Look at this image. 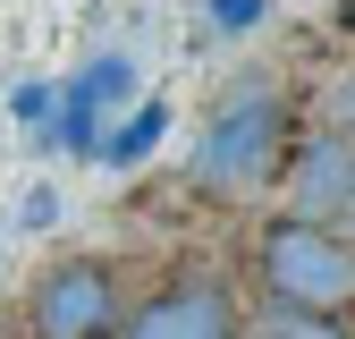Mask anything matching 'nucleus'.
<instances>
[{
  "label": "nucleus",
  "mask_w": 355,
  "mask_h": 339,
  "mask_svg": "<svg viewBox=\"0 0 355 339\" xmlns=\"http://www.w3.org/2000/svg\"><path fill=\"white\" fill-rule=\"evenodd\" d=\"M127 339H237V297L220 280H169L153 306H136Z\"/></svg>",
  "instance_id": "obj_5"
},
{
  "label": "nucleus",
  "mask_w": 355,
  "mask_h": 339,
  "mask_svg": "<svg viewBox=\"0 0 355 339\" xmlns=\"http://www.w3.org/2000/svg\"><path fill=\"white\" fill-rule=\"evenodd\" d=\"M288 170V102H279V85H237L229 102H220L203 119V144H195V187L220 195V204H245L262 195Z\"/></svg>",
  "instance_id": "obj_1"
},
{
  "label": "nucleus",
  "mask_w": 355,
  "mask_h": 339,
  "mask_svg": "<svg viewBox=\"0 0 355 339\" xmlns=\"http://www.w3.org/2000/svg\"><path fill=\"white\" fill-rule=\"evenodd\" d=\"M330 229H338V238H347V246H355V195H347V204H338V221H330Z\"/></svg>",
  "instance_id": "obj_12"
},
{
  "label": "nucleus",
  "mask_w": 355,
  "mask_h": 339,
  "mask_svg": "<svg viewBox=\"0 0 355 339\" xmlns=\"http://www.w3.org/2000/svg\"><path fill=\"white\" fill-rule=\"evenodd\" d=\"M262 288L279 297V314H347L355 306V246L338 238V229H322V221H271L262 229Z\"/></svg>",
  "instance_id": "obj_2"
},
{
  "label": "nucleus",
  "mask_w": 355,
  "mask_h": 339,
  "mask_svg": "<svg viewBox=\"0 0 355 339\" xmlns=\"http://www.w3.org/2000/svg\"><path fill=\"white\" fill-rule=\"evenodd\" d=\"M271 339H355L347 322H330V314H279L271 322Z\"/></svg>",
  "instance_id": "obj_9"
},
{
  "label": "nucleus",
  "mask_w": 355,
  "mask_h": 339,
  "mask_svg": "<svg viewBox=\"0 0 355 339\" xmlns=\"http://www.w3.org/2000/svg\"><path fill=\"white\" fill-rule=\"evenodd\" d=\"M9 110H17L26 127H51V110H60V85H42V76H26L17 94H9Z\"/></svg>",
  "instance_id": "obj_8"
},
{
  "label": "nucleus",
  "mask_w": 355,
  "mask_h": 339,
  "mask_svg": "<svg viewBox=\"0 0 355 339\" xmlns=\"http://www.w3.org/2000/svg\"><path fill=\"white\" fill-rule=\"evenodd\" d=\"M203 9H211L220 34H254V26H262V0H203Z\"/></svg>",
  "instance_id": "obj_10"
},
{
  "label": "nucleus",
  "mask_w": 355,
  "mask_h": 339,
  "mask_svg": "<svg viewBox=\"0 0 355 339\" xmlns=\"http://www.w3.org/2000/svg\"><path fill=\"white\" fill-rule=\"evenodd\" d=\"M127 94H136V60L127 51H102V60H85L68 85H60V110H51V136L68 153H102V136L119 127Z\"/></svg>",
  "instance_id": "obj_4"
},
{
  "label": "nucleus",
  "mask_w": 355,
  "mask_h": 339,
  "mask_svg": "<svg viewBox=\"0 0 355 339\" xmlns=\"http://www.w3.org/2000/svg\"><path fill=\"white\" fill-rule=\"evenodd\" d=\"M161 127H169V110H161V102H136V119L102 136V161H110V170H136V161L161 144Z\"/></svg>",
  "instance_id": "obj_7"
},
{
  "label": "nucleus",
  "mask_w": 355,
  "mask_h": 339,
  "mask_svg": "<svg viewBox=\"0 0 355 339\" xmlns=\"http://www.w3.org/2000/svg\"><path fill=\"white\" fill-rule=\"evenodd\" d=\"M26 322H34V339H110L119 331V272L102 254L51 263L26 297Z\"/></svg>",
  "instance_id": "obj_3"
},
{
  "label": "nucleus",
  "mask_w": 355,
  "mask_h": 339,
  "mask_svg": "<svg viewBox=\"0 0 355 339\" xmlns=\"http://www.w3.org/2000/svg\"><path fill=\"white\" fill-rule=\"evenodd\" d=\"M288 195H296V221H338V204L355 195V144L347 136H313L288 153Z\"/></svg>",
  "instance_id": "obj_6"
},
{
  "label": "nucleus",
  "mask_w": 355,
  "mask_h": 339,
  "mask_svg": "<svg viewBox=\"0 0 355 339\" xmlns=\"http://www.w3.org/2000/svg\"><path fill=\"white\" fill-rule=\"evenodd\" d=\"M330 102H338V127H330V136H347V144H355V68L338 76V94H330Z\"/></svg>",
  "instance_id": "obj_11"
}]
</instances>
